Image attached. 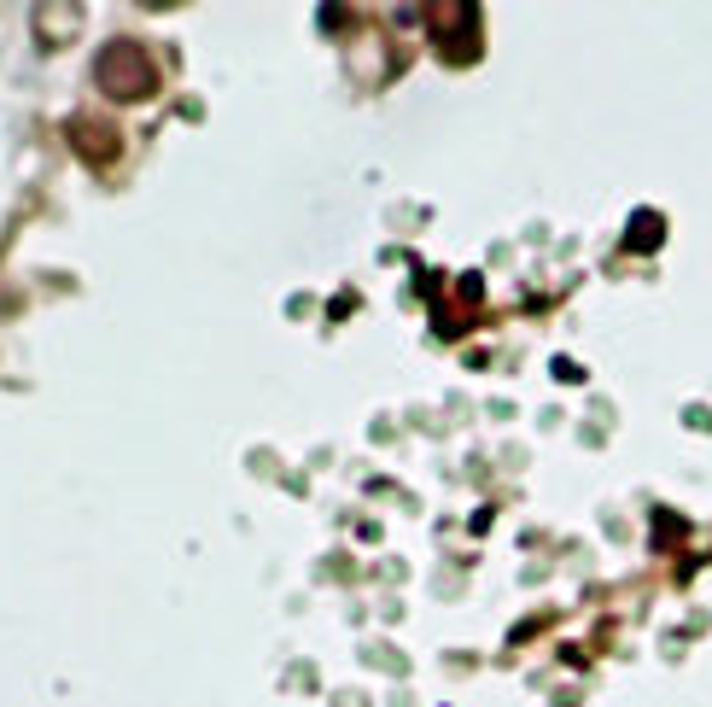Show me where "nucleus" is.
Returning <instances> with one entry per match:
<instances>
[{
  "mask_svg": "<svg viewBox=\"0 0 712 707\" xmlns=\"http://www.w3.org/2000/svg\"><path fill=\"white\" fill-rule=\"evenodd\" d=\"M64 141L76 146L82 164H117V153H123V141H117V129L106 123V117H64Z\"/></svg>",
  "mask_w": 712,
  "mask_h": 707,
  "instance_id": "obj_3",
  "label": "nucleus"
},
{
  "mask_svg": "<svg viewBox=\"0 0 712 707\" xmlns=\"http://www.w3.org/2000/svg\"><path fill=\"white\" fill-rule=\"evenodd\" d=\"M660 240H666V216H660V211H637L631 228H625V251H654Z\"/></svg>",
  "mask_w": 712,
  "mask_h": 707,
  "instance_id": "obj_4",
  "label": "nucleus"
},
{
  "mask_svg": "<svg viewBox=\"0 0 712 707\" xmlns=\"http://www.w3.org/2000/svg\"><path fill=\"white\" fill-rule=\"evenodd\" d=\"M427 24H432L438 54L450 64L479 59V7H467V0H438V7H427Z\"/></svg>",
  "mask_w": 712,
  "mask_h": 707,
  "instance_id": "obj_2",
  "label": "nucleus"
},
{
  "mask_svg": "<svg viewBox=\"0 0 712 707\" xmlns=\"http://www.w3.org/2000/svg\"><path fill=\"white\" fill-rule=\"evenodd\" d=\"M94 89L117 99V106H141V99L158 94V59H152L146 42H106L94 54Z\"/></svg>",
  "mask_w": 712,
  "mask_h": 707,
  "instance_id": "obj_1",
  "label": "nucleus"
}]
</instances>
